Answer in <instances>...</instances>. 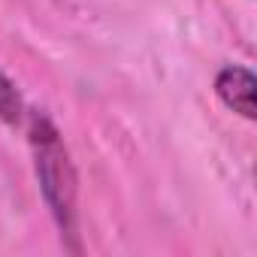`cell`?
Instances as JSON below:
<instances>
[{
  "label": "cell",
  "instance_id": "7a4b0ae2",
  "mask_svg": "<svg viewBox=\"0 0 257 257\" xmlns=\"http://www.w3.org/2000/svg\"><path fill=\"white\" fill-rule=\"evenodd\" d=\"M254 76L245 67H224L215 79V91L221 97V103L233 112H239L242 118H254Z\"/></svg>",
  "mask_w": 257,
  "mask_h": 257
},
{
  "label": "cell",
  "instance_id": "3957f363",
  "mask_svg": "<svg viewBox=\"0 0 257 257\" xmlns=\"http://www.w3.org/2000/svg\"><path fill=\"white\" fill-rule=\"evenodd\" d=\"M25 118V103H22V94L19 88L0 73V121L7 124H19Z\"/></svg>",
  "mask_w": 257,
  "mask_h": 257
},
{
  "label": "cell",
  "instance_id": "6da1fadb",
  "mask_svg": "<svg viewBox=\"0 0 257 257\" xmlns=\"http://www.w3.org/2000/svg\"><path fill=\"white\" fill-rule=\"evenodd\" d=\"M31 152H34V170L40 179V191L49 203V212L61 233L67 239H76V200H79V179L76 167L70 161V152L58 134V127L40 115L31 112Z\"/></svg>",
  "mask_w": 257,
  "mask_h": 257
}]
</instances>
